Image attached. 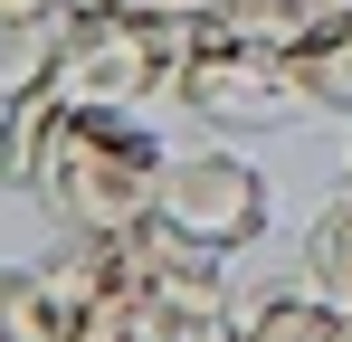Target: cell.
<instances>
[{"label": "cell", "mask_w": 352, "mask_h": 342, "mask_svg": "<svg viewBox=\"0 0 352 342\" xmlns=\"http://www.w3.org/2000/svg\"><path fill=\"white\" fill-rule=\"evenodd\" d=\"M162 162L172 143L143 124V114H67L58 152L38 171V200L58 209V228H96V238H124L133 219H153V190H162Z\"/></svg>", "instance_id": "cell-1"}, {"label": "cell", "mask_w": 352, "mask_h": 342, "mask_svg": "<svg viewBox=\"0 0 352 342\" xmlns=\"http://www.w3.org/2000/svg\"><path fill=\"white\" fill-rule=\"evenodd\" d=\"M172 95L200 114V124H219V133H276L295 114H314L305 86H295V57L276 48V38H257V29H238L229 10H210V19L181 29Z\"/></svg>", "instance_id": "cell-2"}, {"label": "cell", "mask_w": 352, "mask_h": 342, "mask_svg": "<svg viewBox=\"0 0 352 342\" xmlns=\"http://www.w3.org/2000/svg\"><path fill=\"white\" fill-rule=\"evenodd\" d=\"M172 57H181L172 19L96 10V19H67V29H58L48 86H58L67 105H86V114H143L153 95H172Z\"/></svg>", "instance_id": "cell-3"}, {"label": "cell", "mask_w": 352, "mask_h": 342, "mask_svg": "<svg viewBox=\"0 0 352 342\" xmlns=\"http://www.w3.org/2000/svg\"><path fill=\"white\" fill-rule=\"evenodd\" d=\"M153 219L181 228L190 247H257L267 219H276V190H267V171L248 162V152H219V143H200V152H172L162 162V190H153Z\"/></svg>", "instance_id": "cell-4"}, {"label": "cell", "mask_w": 352, "mask_h": 342, "mask_svg": "<svg viewBox=\"0 0 352 342\" xmlns=\"http://www.w3.org/2000/svg\"><path fill=\"white\" fill-rule=\"evenodd\" d=\"M38 285H48V323L58 342H133V247L124 238H96V228H67L58 247L38 257Z\"/></svg>", "instance_id": "cell-5"}, {"label": "cell", "mask_w": 352, "mask_h": 342, "mask_svg": "<svg viewBox=\"0 0 352 342\" xmlns=\"http://www.w3.org/2000/svg\"><path fill=\"white\" fill-rule=\"evenodd\" d=\"M238 342H352V314L324 285H305V266H295V276L238 295Z\"/></svg>", "instance_id": "cell-6"}, {"label": "cell", "mask_w": 352, "mask_h": 342, "mask_svg": "<svg viewBox=\"0 0 352 342\" xmlns=\"http://www.w3.org/2000/svg\"><path fill=\"white\" fill-rule=\"evenodd\" d=\"M286 57H295L305 105H314V114H333V124H352V0H333L314 29H295Z\"/></svg>", "instance_id": "cell-7"}, {"label": "cell", "mask_w": 352, "mask_h": 342, "mask_svg": "<svg viewBox=\"0 0 352 342\" xmlns=\"http://www.w3.org/2000/svg\"><path fill=\"white\" fill-rule=\"evenodd\" d=\"M67 114H76V105H67L58 86L10 95V124H0V181H10V190H38V171H48V152H58Z\"/></svg>", "instance_id": "cell-8"}, {"label": "cell", "mask_w": 352, "mask_h": 342, "mask_svg": "<svg viewBox=\"0 0 352 342\" xmlns=\"http://www.w3.org/2000/svg\"><path fill=\"white\" fill-rule=\"evenodd\" d=\"M58 10L48 0H0V95H29V86H48V67H58Z\"/></svg>", "instance_id": "cell-9"}, {"label": "cell", "mask_w": 352, "mask_h": 342, "mask_svg": "<svg viewBox=\"0 0 352 342\" xmlns=\"http://www.w3.org/2000/svg\"><path fill=\"white\" fill-rule=\"evenodd\" d=\"M295 266H305V285H324V295L352 314V181L324 200V209H314V228H305V257H295Z\"/></svg>", "instance_id": "cell-10"}, {"label": "cell", "mask_w": 352, "mask_h": 342, "mask_svg": "<svg viewBox=\"0 0 352 342\" xmlns=\"http://www.w3.org/2000/svg\"><path fill=\"white\" fill-rule=\"evenodd\" d=\"M0 342H58L38 266H0Z\"/></svg>", "instance_id": "cell-11"}, {"label": "cell", "mask_w": 352, "mask_h": 342, "mask_svg": "<svg viewBox=\"0 0 352 342\" xmlns=\"http://www.w3.org/2000/svg\"><path fill=\"white\" fill-rule=\"evenodd\" d=\"M124 10H143V19H172V29H190V19H210L219 0H124Z\"/></svg>", "instance_id": "cell-12"}, {"label": "cell", "mask_w": 352, "mask_h": 342, "mask_svg": "<svg viewBox=\"0 0 352 342\" xmlns=\"http://www.w3.org/2000/svg\"><path fill=\"white\" fill-rule=\"evenodd\" d=\"M0 124H10V95H0Z\"/></svg>", "instance_id": "cell-13"}, {"label": "cell", "mask_w": 352, "mask_h": 342, "mask_svg": "<svg viewBox=\"0 0 352 342\" xmlns=\"http://www.w3.org/2000/svg\"><path fill=\"white\" fill-rule=\"evenodd\" d=\"M343 181H352V162H343Z\"/></svg>", "instance_id": "cell-14"}]
</instances>
